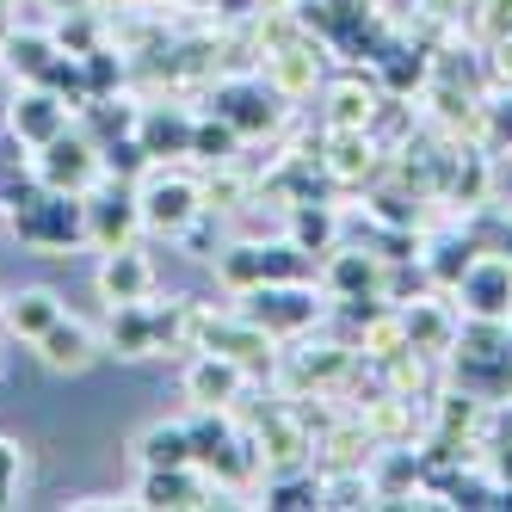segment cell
<instances>
[{
	"instance_id": "obj_1",
	"label": "cell",
	"mask_w": 512,
	"mask_h": 512,
	"mask_svg": "<svg viewBox=\"0 0 512 512\" xmlns=\"http://www.w3.org/2000/svg\"><path fill=\"white\" fill-rule=\"evenodd\" d=\"M38 346H44L50 371H87V364H93V334H87L81 321H56Z\"/></svg>"
},
{
	"instance_id": "obj_2",
	"label": "cell",
	"mask_w": 512,
	"mask_h": 512,
	"mask_svg": "<svg viewBox=\"0 0 512 512\" xmlns=\"http://www.w3.org/2000/svg\"><path fill=\"white\" fill-rule=\"evenodd\" d=\"M56 321H62V309H56L50 290H25V297L7 303V327H13V334H25V340H44Z\"/></svg>"
},
{
	"instance_id": "obj_3",
	"label": "cell",
	"mask_w": 512,
	"mask_h": 512,
	"mask_svg": "<svg viewBox=\"0 0 512 512\" xmlns=\"http://www.w3.org/2000/svg\"><path fill=\"white\" fill-rule=\"evenodd\" d=\"M149 223L155 229H186L192 223V186H179V179L149 186Z\"/></svg>"
},
{
	"instance_id": "obj_4",
	"label": "cell",
	"mask_w": 512,
	"mask_h": 512,
	"mask_svg": "<svg viewBox=\"0 0 512 512\" xmlns=\"http://www.w3.org/2000/svg\"><path fill=\"white\" fill-rule=\"evenodd\" d=\"M142 463H149V469H179V463H192V438L179 432V426H155L149 438H142Z\"/></svg>"
},
{
	"instance_id": "obj_5",
	"label": "cell",
	"mask_w": 512,
	"mask_h": 512,
	"mask_svg": "<svg viewBox=\"0 0 512 512\" xmlns=\"http://www.w3.org/2000/svg\"><path fill=\"white\" fill-rule=\"evenodd\" d=\"M142 284H149V266H142V260H130V253H118V260L99 272V290H105V297H118V303H130Z\"/></svg>"
},
{
	"instance_id": "obj_6",
	"label": "cell",
	"mask_w": 512,
	"mask_h": 512,
	"mask_svg": "<svg viewBox=\"0 0 512 512\" xmlns=\"http://www.w3.org/2000/svg\"><path fill=\"white\" fill-rule=\"evenodd\" d=\"M142 494H149V506H192L186 463H179V469H155V475H149V488H142Z\"/></svg>"
},
{
	"instance_id": "obj_7",
	"label": "cell",
	"mask_w": 512,
	"mask_h": 512,
	"mask_svg": "<svg viewBox=\"0 0 512 512\" xmlns=\"http://www.w3.org/2000/svg\"><path fill=\"white\" fill-rule=\"evenodd\" d=\"M192 389H198L204 401H223V395L235 389V371H229V364H198V377H192Z\"/></svg>"
},
{
	"instance_id": "obj_8",
	"label": "cell",
	"mask_w": 512,
	"mask_h": 512,
	"mask_svg": "<svg viewBox=\"0 0 512 512\" xmlns=\"http://www.w3.org/2000/svg\"><path fill=\"white\" fill-rule=\"evenodd\" d=\"M13 124H19L25 136H50V130H56V112H50V99H25V112H19Z\"/></svg>"
},
{
	"instance_id": "obj_9",
	"label": "cell",
	"mask_w": 512,
	"mask_h": 512,
	"mask_svg": "<svg viewBox=\"0 0 512 512\" xmlns=\"http://www.w3.org/2000/svg\"><path fill=\"white\" fill-rule=\"evenodd\" d=\"M13 475H19V451L0 438V506H7V494H13Z\"/></svg>"
}]
</instances>
